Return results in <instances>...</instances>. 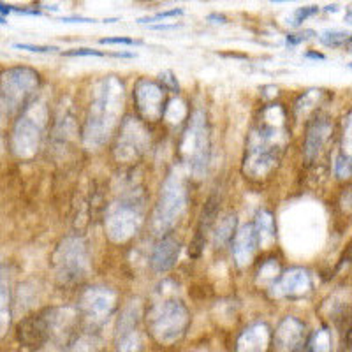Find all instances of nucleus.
Segmentation results:
<instances>
[{
  "label": "nucleus",
  "mask_w": 352,
  "mask_h": 352,
  "mask_svg": "<svg viewBox=\"0 0 352 352\" xmlns=\"http://www.w3.org/2000/svg\"><path fill=\"white\" fill-rule=\"evenodd\" d=\"M116 301H118V294H116L115 289L104 287V285H94L83 292L80 308L83 316L92 324H102L116 310V305H118Z\"/></svg>",
  "instance_id": "obj_11"
},
{
  "label": "nucleus",
  "mask_w": 352,
  "mask_h": 352,
  "mask_svg": "<svg viewBox=\"0 0 352 352\" xmlns=\"http://www.w3.org/2000/svg\"><path fill=\"white\" fill-rule=\"evenodd\" d=\"M146 326L153 340L162 345L178 342L190 326V312L184 301L166 298L152 303L146 312Z\"/></svg>",
  "instance_id": "obj_5"
},
{
  "label": "nucleus",
  "mask_w": 352,
  "mask_h": 352,
  "mask_svg": "<svg viewBox=\"0 0 352 352\" xmlns=\"http://www.w3.org/2000/svg\"><path fill=\"white\" fill-rule=\"evenodd\" d=\"M2 23H6V20L2 16H0V25H2Z\"/></svg>",
  "instance_id": "obj_41"
},
{
  "label": "nucleus",
  "mask_w": 352,
  "mask_h": 352,
  "mask_svg": "<svg viewBox=\"0 0 352 352\" xmlns=\"http://www.w3.org/2000/svg\"><path fill=\"white\" fill-rule=\"evenodd\" d=\"M289 140L285 111L280 104H270L261 109L247 140V155L243 173L248 178H266L278 166Z\"/></svg>",
  "instance_id": "obj_1"
},
{
  "label": "nucleus",
  "mask_w": 352,
  "mask_h": 352,
  "mask_svg": "<svg viewBox=\"0 0 352 352\" xmlns=\"http://www.w3.org/2000/svg\"><path fill=\"white\" fill-rule=\"evenodd\" d=\"M143 345V335H141L140 329L115 335L116 352H141Z\"/></svg>",
  "instance_id": "obj_24"
},
{
  "label": "nucleus",
  "mask_w": 352,
  "mask_h": 352,
  "mask_svg": "<svg viewBox=\"0 0 352 352\" xmlns=\"http://www.w3.org/2000/svg\"><path fill=\"white\" fill-rule=\"evenodd\" d=\"M312 36H316V32H312V30H307V32L303 34H289V36L285 37V43H287L289 46H298V44L305 43V41H308Z\"/></svg>",
  "instance_id": "obj_34"
},
{
  "label": "nucleus",
  "mask_w": 352,
  "mask_h": 352,
  "mask_svg": "<svg viewBox=\"0 0 352 352\" xmlns=\"http://www.w3.org/2000/svg\"><path fill=\"white\" fill-rule=\"evenodd\" d=\"M48 125V108L43 100H32L21 111L11 132V150L18 159H32L41 146Z\"/></svg>",
  "instance_id": "obj_7"
},
{
  "label": "nucleus",
  "mask_w": 352,
  "mask_h": 352,
  "mask_svg": "<svg viewBox=\"0 0 352 352\" xmlns=\"http://www.w3.org/2000/svg\"><path fill=\"white\" fill-rule=\"evenodd\" d=\"M150 146V132L140 118H125L120 125L116 140L115 155L122 162H132L140 159Z\"/></svg>",
  "instance_id": "obj_10"
},
{
  "label": "nucleus",
  "mask_w": 352,
  "mask_h": 352,
  "mask_svg": "<svg viewBox=\"0 0 352 352\" xmlns=\"http://www.w3.org/2000/svg\"><path fill=\"white\" fill-rule=\"evenodd\" d=\"M217 208H219V203H217L215 197H210L208 203L204 204L203 213H201L199 226H197V231L194 234V240L190 243V250L188 254L192 257H199L201 252H203V247L206 243V234H208L210 228H212L213 220L217 217Z\"/></svg>",
  "instance_id": "obj_20"
},
{
  "label": "nucleus",
  "mask_w": 352,
  "mask_h": 352,
  "mask_svg": "<svg viewBox=\"0 0 352 352\" xmlns=\"http://www.w3.org/2000/svg\"><path fill=\"white\" fill-rule=\"evenodd\" d=\"M272 344V329L266 322H254L240 333L236 352H268Z\"/></svg>",
  "instance_id": "obj_18"
},
{
  "label": "nucleus",
  "mask_w": 352,
  "mask_h": 352,
  "mask_svg": "<svg viewBox=\"0 0 352 352\" xmlns=\"http://www.w3.org/2000/svg\"><path fill=\"white\" fill-rule=\"evenodd\" d=\"M320 96H322L320 90H308V92H305L296 100V104H294V115H296V118H305V116H308V113H312L317 102H319Z\"/></svg>",
  "instance_id": "obj_27"
},
{
  "label": "nucleus",
  "mask_w": 352,
  "mask_h": 352,
  "mask_svg": "<svg viewBox=\"0 0 352 352\" xmlns=\"http://www.w3.org/2000/svg\"><path fill=\"white\" fill-rule=\"evenodd\" d=\"M153 28L155 30H175V28H180V25H176V23H171V25H153Z\"/></svg>",
  "instance_id": "obj_38"
},
{
  "label": "nucleus",
  "mask_w": 352,
  "mask_h": 352,
  "mask_svg": "<svg viewBox=\"0 0 352 352\" xmlns=\"http://www.w3.org/2000/svg\"><path fill=\"white\" fill-rule=\"evenodd\" d=\"M53 270L60 285H76L90 272V254L81 236H65L53 254Z\"/></svg>",
  "instance_id": "obj_9"
},
{
  "label": "nucleus",
  "mask_w": 352,
  "mask_h": 352,
  "mask_svg": "<svg viewBox=\"0 0 352 352\" xmlns=\"http://www.w3.org/2000/svg\"><path fill=\"white\" fill-rule=\"evenodd\" d=\"M319 11H320L319 6H307V8H298L296 11L292 12L291 21H289V23H291L292 27H300L303 21H307L308 18L316 16Z\"/></svg>",
  "instance_id": "obj_29"
},
{
  "label": "nucleus",
  "mask_w": 352,
  "mask_h": 352,
  "mask_svg": "<svg viewBox=\"0 0 352 352\" xmlns=\"http://www.w3.org/2000/svg\"><path fill=\"white\" fill-rule=\"evenodd\" d=\"M11 270L8 264L0 263V336L4 335L11 322Z\"/></svg>",
  "instance_id": "obj_21"
},
{
  "label": "nucleus",
  "mask_w": 352,
  "mask_h": 352,
  "mask_svg": "<svg viewBox=\"0 0 352 352\" xmlns=\"http://www.w3.org/2000/svg\"><path fill=\"white\" fill-rule=\"evenodd\" d=\"M270 289H272L270 292L273 298L296 300V298L307 296L308 292L312 291V276L303 268H291L280 273L278 280Z\"/></svg>",
  "instance_id": "obj_14"
},
{
  "label": "nucleus",
  "mask_w": 352,
  "mask_h": 352,
  "mask_svg": "<svg viewBox=\"0 0 352 352\" xmlns=\"http://www.w3.org/2000/svg\"><path fill=\"white\" fill-rule=\"evenodd\" d=\"M335 173L338 178H349L351 176V155L340 153L335 159Z\"/></svg>",
  "instance_id": "obj_30"
},
{
  "label": "nucleus",
  "mask_w": 352,
  "mask_h": 352,
  "mask_svg": "<svg viewBox=\"0 0 352 352\" xmlns=\"http://www.w3.org/2000/svg\"><path fill=\"white\" fill-rule=\"evenodd\" d=\"M236 215L229 213V215H226L224 219L217 224L215 232H213V245H215L217 248H222L226 243H229V241L232 240L234 232H236Z\"/></svg>",
  "instance_id": "obj_23"
},
{
  "label": "nucleus",
  "mask_w": 352,
  "mask_h": 352,
  "mask_svg": "<svg viewBox=\"0 0 352 352\" xmlns=\"http://www.w3.org/2000/svg\"><path fill=\"white\" fill-rule=\"evenodd\" d=\"M134 100L143 120H162L166 109V88L157 81L143 78L134 87Z\"/></svg>",
  "instance_id": "obj_12"
},
{
  "label": "nucleus",
  "mask_w": 352,
  "mask_h": 352,
  "mask_svg": "<svg viewBox=\"0 0 352 352\" xmlns=\"http://www.w3.org/2000/svg\"><path fill=\"white\" fill-rule=\"evenodd\" d=\"M12 48L27 50V52H32V53H53L58 50L56 46H37V44H21V43L12 44Z\"/></svg>",
  "instance_id": "obj_32"
},
{
  "label": "nucleus",
  "mask_w": 352,
  "mask_h": 352,
  "mask_svg": "<svg viewBox=\"0 0 352 352\" xmlns=\"http://www.w3.org/2000/svg\"><path fill=\"white\" fill-rule=\"evenodd\" d=\"M0 138H2V136H0Z\"/></svg>",
  "instance_id": "obj_42"
},
{
  "label": "nucleus",
  "mask_w": 352,
  "mask_h": 352,
  "mask_svg": "<svg viewBox=\"0 0 352 352\" xmlns=\"http://www.w3.org/2000/svg\"><path fill=\"white\" fill-rule=\"evenodd\" d=\"M41 85L39 72L25 65L11 67L0 74V106L6 113L23 111L32 102Z\"/></svg>",
  "instance_id": "obj_8"
},
{
  "label": "nucleus",
  "mask_w": 352,
  "mask_h": 352,
  "mask_svg": "<svg viewBox=\"0 0 352 352\" xmlns=\"http://www.w3.org/2000/svg\"><path fill=\"white\" fill-rule=\"evenodd\" d=\"M144 197L141 188H129L106 210L104 231L113 243H127L143 226Z\"/></svg>",
  "instance_id": "obj_3"
},
{
  "label": "nucleus",
  "mask_w": 352,
  "mask_h": 352,
  "mask_svg": "<svg viewBox=\"0 0 352 352\" xmlns=\"http://www.w3.org/2000/svg\"><path fill=\"white\" fill-rule=\"evenodd\" d=\"M275 345L282 352H292L305 345V324L296 317L287 316L275 331Z\"/></svg>",
  "instance_id": "obj_17"
},
{
  "label": "nucleus",
  "mask_w": 352,
  "mask_h": 352,
  "mask_svg": "<svg viewBox=\"0 0 352 352\" xmlns=\"http://www.w3.org/2000/svg\"><path fill=\"white\" fill-rule=\"evenodd\" d=\"M254 229L257 232V240H259V245L266 247V245L272 243L275 240V220H273V215L266 210L257 213L256 222H254Z\"/></svg>",
  "instance_id": "obj_22"
},
{
  "label": "nucleus",
  "mask_w": 352,
  "mask_h": 352,
  "mask_svg": "<svg viewBox=\"0 0 352 352\" xmlns=\"http://www.w3.org/2000/svg\"><path fill=\"white\" fill-rule=\"evenodd\" d=\"M180 153L188 171L196 178H203L206 175L212 155V136L204 109H194L192 115L188 116L187 127L182 134Z\"/></svg>",
  "instance_id": "obj_6"
},
{
  "label": "nucleus",
  "mask_w": 352,
  "mask_h": 352,
  "mask_svg": "<svg viewBox=\"0 0 352 352\" xmlns=\"http://www.w3.org/2000/svg\"><path fill=\"white\" fill-rule=\"evenodd\" d=\"M60 21H64V23H96L97 20H94V18H62Z\"/></svg>",
  "instance_id": "obj_37"
},
{
  "label": "nucleus",
  "mask_w": 352,
  "mask_h": 352,
  "mask_svg": "<svg viewBox=\"0 0 352 352\" xmlns=\"http://www.w3.org/2000/svg\"><path fill=\"white\" fill-rule=\"evenodd\" d=\"M188 204L187 182L178 169H173L166 176L160 187L159 199L152 213V231L157 236H168V232L175 228L184 217Z\"/></svg>",
  "instance_id": "obj_4"
},
{
  "label": "nucleus",
  "mask_w": 352,
  "mask_h": 352,
  "mask_svg": "<svg viewBox=\"0 0 352 352\" xmlns=\"http://www.w3.org/2000/svg\"><path fill=\"white\" fill-rule=\"evenodd\" d=\"M333 132V124L329 122L328 116L317 115L310 125L307 129V138H305V159L308 162H314V160L319 157L320 150L324 148L326 141L331 136Z\"/></svg>",
  "instance_id": "obj_15"
},
{
  "label": "nucleus",
  "mask_w": 352,
  "mask_h": 352,
  "mask_svg": "<svg viewBox=\"0 0 352 352\" xmlns=\"http://www.w3.org/2000/svg\"><path fill=\"white\" fill-rule=\"evenodd\" d=\"M100 44H124V46H136V44H141L140 41H134L131 37H104L100 39Z\"/></svg>",
  "instance_id": "obj_36"
},
{
  "label": "nucleus",
  "mask_w": 352,
  "mask_h": 352,
  "mask_svg": "<svg viewBox=\"0 0 352 352\" xmlns=\"http://www.w3.org/2000/svg\"><path fill=\"white\" fill-rule=\"evenodd\" d=\"M180 257V241L173 236H162L153 247L150 256V266L155 273H168Z\"/></svg>",
  "instance_id": "obj_19"
},
{
  "label": "nucleus",
  "mask_w": 352,
  "mask_h": 352,
  "mask_svg": "<svg viewBox=\"0 0 352 352\" xmlns=\"http://www.w3.org/2000/svg\"><path fill=\"white\" fill-rule=\"evenodd\" d=\"M333 351V338L328 326H322L314 335L307 344V352H331Z\"/></svg>",
  "instance_id": "obj_25"
},
{
  "label": "nucleus",
  "mask_w": 352,
  "mask_h": 352,
  "mask_svg": "<svg viewBox=\"0 0 352 352\" xmlns=\"http://www.w3.org/2000/svg\"><path fill=\"white\" fill-rule=\"evenodd\" d=\"M280 264L276 259H266L261 264L259 272H257V284L263 287H272L278 276H280Z\"/></svg>",
  "instance_id": "obj_26"
},
{
  "label": "nucleus",
  "mask_w": 352,
  "mask_h": 352,
  "mask_svg": "<svg viewBox=\"0 0 352 352\" xmlns=\"http://www.w3.org/2000/svg\"><path fill=\"white\" fill-rule=\"evenodd\" d=\"M319 41L324 46H329V48H342L345 46V43H351V34L344 32V30H324V32L319 34Z\"/></svg>",
  "instance_id": "obj_28"
},
{
  "label": "nucleus",
  "mask_w": 352,
  "mask_h": 352,
  "mask_svg": "<svg viewBox=\"0 0 352 352\" xmlns=\"http://www.w3.org/2000/svg\"><path fill=\"white\" fill-rule=\"evenodd\" d=\"M160 83H162V87L164 88H169V90H173V92H178V81H176L175 74H173L171 71H164L160 72Z\"/></svg>",
  "instance_id": "obj_33"
},
{
  "label": "nucleus",
  "mask_w": 352,
  "mask_h": 352,
  "mask_svg": "<svg viewBox=\"0 0 352 352\" xmlns=\"http://www.w3.org/2000/svg\"><path fill=\"white\" fill-rule=\"evenodd\" d=\"M292 352H307V345H301V347H298L296 351H292Z\"/></svg>",
  "instance_id": "obj_40"
},
{
  "label": "nucleus",
  "mask_w": 352,
  "mask_h": 352,
  "mask_svg": "<svg viewBox=\"0 0 352 352\" xmlns=\"http://www.w3.org/2000/svg\"><path fill=\"white\" fill-rule=\"evenodd\" d=\"M125 104L124 83L116 76L100 80L94 92V99L85 118L83 144L87 148H100L120 125V115Z\"/></svg>",
  "instance_id": "obj_2"
},
{
  "label": "nucleus",
  "mask_w": 352,
  "mask_h": 352,
  "mask_svg": "<svg viewBox=\"0 0 352 352\" xmlns=\"http://www.w3.org/2000/svg\"><path fill=\"white\" fill-rule=\"evenodd\" d=\"M18 340L27 349H41L46 342L52 338V328H50V312L41 310V312L28 316L21 320L16 328Z\"/></svg>",
  "instance_id": "obj_13"
},
{
  "label": "nucleus",
  "mask_w": 352,
  "mask_h": 352,
  "mask_svg": "<svg viewBox=\"0 0 352 352\" xmlns=\"http://www.w3.org/2000/svg\"><path fill=\"white\" fill-rule=\"evenodd\" d=\"M65 56H104L106 53L102 52H97V50L92 48H76V50H71V52H65Z\"/></svg>",
  "instance_id": "obj_35"
},
{
  "label": "nucleus",
  "mask_w": 352,
  "mask_h": 352,
  "mask_svg": "<svg viewBox=\"0 0 352 352\" xmlns=\"http://www.w3.org/2000/svg\"><path fill=\"white\" fill-rule=\"evenodd\" d=\"M307 58H314V60H326V56L322 55V53H317V52H308Z\"/></svg>",
  "instance_id": "obj_39"
},
{
  "label": "nucleus",
  "mask_w": 352,
  "mask_h": 352,
  "mask_svg": "<svg viewBox=\"0 0 352 352\" xmlns=\"http://www.w3.org/2000/svg\"><path fill=\"white\" fill-rule=\"evenodd\" d=\"M184 14V9H171V11L164 12H157L153 16L140 18V23H152V21H160V20H168V18H176Z\"/></svg>",
  "instance_id": "obj_31"
},
{
  "label": "nucleus",
  "mask_w": 352,
  "mask_h": 352,
  "mask_svg": "<svg viewBox=\"0 0 352 352\" xmlns=\"http://www.w3.org/2000/svg\"><path fill=\"white\" fill-rule=\"evenodd\" d=\"M257 248H259V240H257V232L254 229V224H245L234 232L232 236V257L236 261L238 266H247L252 263L256 256Z\"/></svg>",
  "instance_id": "obj_16"
}]
</instances>
